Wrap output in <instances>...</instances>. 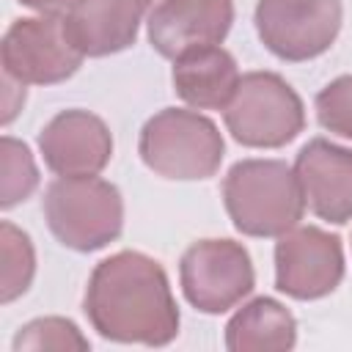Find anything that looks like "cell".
Returning <instances> with one entry per match:
<instances>
[{
  "mask_svg": "<svg viewBox=\"0 0 352 352\" xmlns=\"http://www.w3.org/2000/svg\"><path fill=\"white\" fill-rule=\"evenodd\" d=\"M234 25V0H157L146 16L148 44L176 60L179 55L223 44Z\"/></svg>",
  "mask_w": 352,
  "mask_h": 352,
  "instance_id": "obj_10",
  "label": "cell"
},
{
  "mask_svg": "<svg viewBox=\"0 0 352 352\" xmlns=\"http://www.w3.org/2000/svg\"><path fill=\"white\" fill-rule=\"evenodd\" d=\"M179 283L201 314H226L253 292L256 272L242 242L198 239L182 253Z\"/></svg>",
  "mask_w": 352,
  "mask_h": 352,
  "instance_id": "obj_6",
  "label": "cell"
},
{
  "mask_svg": "<svg viewBox=\"0 0 352 352\" xmlns=\"http://www.w3.org/2000/svg\"><path fill=\"white\" fill-rule=\"evenodd\" d=\"M44 165L58 176H96L113 157V135L91 110H63L38 132Z\"/></svg>",
  "mask_w": 352,
  "mask_h": 352,
  "instance_id": "obj_11",
  "label": "cell"
},
{
  "mask_svg": "<svg viewBox=\"0 0 352 352\" xmlns=\"http://www.w3.org/2000/svg\"><path fill=\"white\" fill-rule=\"evenodd\" d=\"M0 250H3L0 292H3V302L8 305L30 289L36 275V250L30 236L22 228H16L11 220L0 223Z\"/></svg>",
  "mask_w": 352,
  "mask_h": 352,
  "instance_id": "obj_16",
  "label": "cell"
},
{
  "mask_svg": "<svg viewBox=\"0 0 352 352\" xmlns=\"http://www.w3.org/2000/svg\"><path fill=\"white\" fill-rule=\"evenodd\" d=\"M91 341L80 333L72 319L63 316H41L19 327L14 336V349H88Z\"/></svg>",
  "mask_w": 352,
  "mask_h": 352,
  "instance_id": "obj_18",
  "label": "cell"
},
{
  "mask_svg": "<svg viewBox=\"0 0 352 352\" xmlns=\"http://www.w3.org/2000/svg\"><path fill=\"white\" fill-rule=\"evenodd\" d=\"M3 82H6V113H3V124H11V118L16 116V110H22V102H25V85L8 74H3Z\"/></svg>",
  "mask_w": 352,
  "mask_h": 352,
  "instance_id": "obj_20",
  "label": "cell"
},
{
  "mask_svg": "<svg viewBox=\"0 0 352 352\" xmlns=\"http://www.w3.org/2000/svg\"><path fill=\"white\" fill-rule=\"evenodd\" d=\"M256 33L280 60H311L327 52L344 22L341 0H258Z\"/></svg>",
  "mask_w": 352,
  "mask_h": 352,
  "instance_id": "obj_8",
  "label": "cell"
},
{
  "mask_svg": "<svg viewBox=\"0 0 352 352\" xmlns=\"http://www.w3.org/2000/svg\"><path fill=\"white\" fill-rule=\"evenodd\" d=\"M138 154L143 165L162 179L198 182L217 173L226 143L217 124L204 113L165 107L143 124Z\"/></svg>",
  "mask_w": 352,
  "mask_h": 352,
  "instance_id": "obj_4",
  "label": "cell"
},
{
  "mask_svg": "<svg viewBox=\"0 0 352 352\" xmlns=\"http://www.w3.org/2000/svg\"><path fill=\"white\" fill-rule=\"evenodd\" d=\"M239 66L228 50L220 44L198 47L173 60V91L192 110H226L236 85Z\"/></svg>",
  "mask_w": 352,
  "mask_h": 352,
  "instance_id": "obj_14",
  "label": "cell"
},
{
  "mask_svg": "<svg viewBox=\"0 0 352 352\" xmlns=\"http://www.w3.org/2000/svg\"><path fill=\"white\" fill-rule=\"evenodd\" d=\"M154 0H74L63 14L66 30L85 58L116 55L135 44Z\"/></svg>",
  "mask_w": 352,
  "mask_h": 352,
  "instance_id": "obj_13",
  "label": "cell"
},
{
  "mask_svg": "<svg viewBox=\"0 0 352 352\" xmlns=\"http://www.w3.org/2000/svg\"><path fill=\"white\" fill-rule=\"evenodd\" d=\"M0 55L3 74L19 80L22 85L63 82L85 58L72 41L63 14H38L11 22L3 36Z\"/></svg>",
  "mask_w": 352,
  "mask_h": 352,
  "instance_id": "obj_7",
  "label": "cell"
},
{
  "mask_svg": "<svg viewBox=\"0 0 352 352\" xmlns=\"http://www.w3.org/2000/svg\"><path fill=\"white\" fill-rule=\"evenodd\" d=\"M226 129L248 148H280L305 126L297 91L275 72H248L223 110Z\"/></svg>",
  "mask_w": 352,
  "mask_h": 352,
  "instance_id": "obj_5",
  "label": "cell"
},
{
  "mask_svg": "<svg viewBox=\"0 0 352 352\" xmlns=\"http://www.w3.org/2000/svg\"><path fill=\"white\" fill-rule=\"evenodd\" d=\"M344 278L341 239L319 226H294L275 242V286L292 300H319Z\"/></svg>",
  "mask_w": 352,
  "mask_h": 352,
  "instance_id": "obj_9",
  "label": "cell"
},
{
  "mask_svg": "<svg viewBox=\"0 0 352 352\" xmlns=\"http://www.w3.org/2000/svg\"><path fill=\"white\" fill-rule=\"evenodd\" d=\"M294 344L297 322L292 311L272 297L245 302L226 324V346L231 352H286Z\"/></svg>",
  "mask_w": 352,
  "mask_h": 352,
  "instance_id": "obj_15",
  "label": "cell"
},
{
  "mask_svg": "<svg viewBox=\"0 0 352 352\" xmlns=\"http://www.w3.org/2000/svg\"><path fill=\"white\" fill-rule=\"evenodd\" d=\"M0 162H3V182H0V206L11 209L33 195L38 187V168L28 148V143L6 135L0 143Z\"/></svg>",
  "mask_w": 352,
  "mask_h": 352,
  "instance_id": "obj_17",
  "label": "cell"
},
{
  "mask_svg": "<svg viewBox=\"0 0 352 352\" xmlns=\"http://www.w3.org/2000/svg\"><path fill=\"white\" fill-rule=\"evenodd\" d=\"M91 327L116 344L165 346L179 336V305L162 264L138 250L102 258L85 286Z\"/></svg>",
  "mask_w": 352,
  "mask_h": 352,
  "instance_id": "obj_1",
  "label": "cell"
},
{
  "mask_svg": "<svg viewBox=\"0 0 352 352\" xmlns=\"http://www.w3.org/2000/svg\"><path fill=\"white\" fill-rule=\"evenodd\" d=\"M319 124L341 138L352 140V74L330 80L314 99Z\"/></svg>",
  "mask_w": 352,
  "mask_h": 352,
  "instance_id": "obj_19",
  "label": "cell"
},
{
  "mask_svg": "<svg viewBox=\"0 0 352 352\" xmlns=\"http://www.w3.org/2000/svg\"><path fill=\"white\" fill-rule=\"evenodd\" d=\"M223 204L245 236H280L300 226L305 198L294 168L280 160H239L223 179Z\"/></svg>",
  "mask_w": 352,
  "mask_h": 352,
  "instance_id": "obj_2",
  "label": "cell"
},
{
  "mask_svg": "<svg viewBox=\"0 0 352 352\" xmlns=\"http://www.w3.org/2000/svg\"><path fill=\"white\" fill-rule=\"evenodd\" d=\"M44 220L52 236L77 253H94L121 236L124 198L96 176H58L44 190Z\"/></svg>",
  "mask_w": 352,
  "mask_h": 352,
  "instance_id": "obj_3",
  "label": "cell"
},
{
  "mask_svg": "<svg viewBox=\"0 0 352 352\" xmlns=\"http://www.w3.org/2000/svg\"><path fill=\"white\" fill-rule=\"evenodd\" d=\"M292 168L297 173L305 206L319 220L336 226L352 220V148L314 138L297 151Z\"/></svg>",
  "mask_w": 352,
  "mask_h": 352,
  "instance_id": "obj_12",
  "label": "cell"
},
{
  "mask_svg": "<svg viewBox=\"0 0 352 352\" xmlns=\"http://www.w3.org/2000/svg\"><path fill=\"white\" fill-rule=\"evenodd\" d=\"M19 3L38 14H66L74 6V0H19Z\"/></svg>",
  "mask_w": 352,
  "mask_h": 352,
  "instance_id": "obj_21",
  "label": "cell"
}]
</instances>
